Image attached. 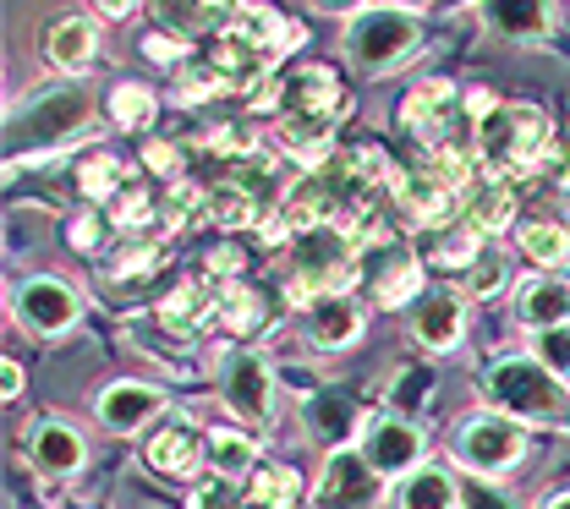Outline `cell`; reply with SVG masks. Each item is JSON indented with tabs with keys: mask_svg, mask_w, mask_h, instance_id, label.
Segmentation results:
<instances>
[{
	"mask_svg": "<svg viewBox=\"0 0 570 509\" xmlns=\"http://www.w3.org/2000/svg\"><path fill=\"white\" fill-rule=\"evenodd\" d=\"M543 509H570V488L566 493H554V499H543Z\"/></svg>",
	"mask_w": 570,
	"mask_h": 509,
	"instance_id": "cell-44",
	"label": "cell"
},
{
	"mask_svg": "<svg viewBox=\"0 0 570 509\" xmlns=\"http://www.w3.org/2000/svg\"><path fill=\"white\" fill-rule=\"evenodd\" d=\"M11 318H17V329L33 335V340H61V335L77 329V318H82V296H77V286H67L61 275H28V280L11 291Z\"/></svg>",
	"mask_w": 570,
	"mask_h": 509,
	"instance_id": "cell-8",
	"label": "cell"
},
{
	"mask_svg": "<svg viewBox=\"0 0 570 509\" xmlns=\"http://www.w3.org/2000/svg\"><path fill=\"white\" fill-rule=\"evenodd\" d=\"M105 116H110V127H116V132L142 138V132L154 127V116H159V99H154V88H142V82H116V88H110Z\"/></svg>",
	"mask_w": 570,
	"mask_h": 509,
	"instance_id": "cell-26",
	"label": "cell"
},
{
	"mask_svg": "<svg viewBox=\"0 0 570 509\" xmlns=\"http://www.w3.org/2000/svg\"><path fill=\"white\" fill-rule=\"evenodd\" d=\"M466 6H483V0H439L433 11H466Z\"/></svg>",
	"mask_w": 570,
	"mask_h": 509,
	"instance_id": "cell-43",
	"label": "cell"
},
{
	"mask_svg": "<svg viewBox=\"0 0 570 509\" xmlns=\"http://www.w3.org/2000/svg\"><path fill=\"white\" fill-rule=\"evenodd\" d=\"M549 143H554V132H549V116L538 104H527V99H494L489 116L478 121L472 153H478V170L483 176L521 181V176L538 170V159H543Z\"/></svg>",
	"mask_w": 570,
	"mask_h": 509,
	"instance_id": "cell-2",
	"label": "cell"
},
{
	"mask_svg": "<svg viewBox=\"0 0 570 509\" xmlns=\"http://www.w3.org/2000/svg\"><path fill=\"white\" fill-rule=\"evenodd\" d=\"M99 224H105V219H77V230H71V241H77L82 252H88V247H99V241H105V230H99Z\"/></svg>",
	"mask_w": 570,
	"mask_h": 509,
	"instance_id": "cell-37",
	"label": "cell"
},
{
	"mask_svg": "<svg viewBox=\"0 0 570 509\" xmlns=\"http://www.w3.org/2000/svg\"><path fill=\"white\" fill-rule=\"evenodd\" d=\"M187 509H253V505H247V488H236V477L214 471L204 488H193V505Z\"/></svg>",
	"mask_w": 570,
	"mask_h": 509,
	"instance_id": "cell-33",
	"label": "cell"
},
{
	"mask_svg": "<svg viewBox=\"0 0 570 509\" xmlns=\"http://www.w3.org/2000/svg\"><path fill=\"white\" fill-rule=\"evenodd\" d=\"M455 219H461L466 230H478L483 241H494V236H504V230L515 224V187L499 181V176H478V181L466 187Z\"/></svg>",
	"mask_w": 570,
	"mask_h": 509,
	"instance_id": "cell-20",
	"label": "cell"
},
{
	"mask_svg": "<svg viewBox=\"0 0 570 509\" xmlns=\"http://www.w3.org/2000/svg\"><path fill=\"white\" fill-rule=\"evenodd\" d=\"M346 61L367 77H390L401 72L406 61H417L423 50V17L406 11V6H362L346 22V39H341Z\"/></svg>",
	"mask_w": 570,
	"mask_h": 509,
	"instance_id": "cell-4",
	"label": "cell"
},
{
	"mask_svg": "<svg viewBox=\"0 0 570 509\" xmlns=\"http://www.w3.org/2000/svg\"><path fill=\"white\" fill-rule=\"evenodd\" d=\"M521 455H527V433L504 411H483V417L461 422V433H455V460L478 477H504L510 466H521Z\"/></svg>",
	"mask_w": 570,
	"mask_h": 509,
	"instance_id": "cell-9",
	"label": "cell"
},
{
	"mask_svg": "<svg viewBox=\"0 0 570 509\" xmlns=\"http://www.w3.org/2000/svg\"><path fill=\"white\" fill-rule=\"evenodd\" d=\"M412 340L433 351V357H450L461 340H466V296L461 291H423L412 301Z\"/></svg>",
	"mask_w": 570,
	"mask_h": 509,
	"instance_id": "cell-14",
	"label": "cell"
},
{
	"mask_svg": "<svg viewBox=\"0 0 570 509\" xmlns=\"http://www.w3.org/2000/svg\"><path fill=\"white\" fill-rule=\"evenodd\" d=\"M181 164V153L170 143H148V170H176Z\"/></svg>",
	"mask_w": 570,
	"mask_h": 509,
	"instance_id": "cell-39",
	"label": "cell"
},
{
	"mask_svg": "<svg viewBox=\"0 0 570 509\" xmlns=\"http://www.w3.org/2000/svg\"><path fill=\"white\" fill-rule=\"evenodd\" d=\"M538 176H543V181H554V187H570V138H554V143L543 148Z\"/></svg>",
	"mask_w": 570,
	"mask_h": 509,
	"instance_id": "cell-34",
	"label": "cell"
},
{
	"mask_svg": "<svg viewBox=\"0 0 570 509\" xmlns=\"http://www.w3.org/2000/svg\"><path fill=\"white\" fill-rule=\"evenodd\" d=\"M296 499H302V482H296L291 466H281V460L253 466V477H247V505L253 509H291Z\"/></svg>",
	"mask_w": 570,
	"mask_h": 509,
	"instance_id": "cell-28",
	"label": "cell"
},
{
	"mask_svg": "<svg viewBox=\"0 0 570 509\" xmlns=\"http://www.w3.org/2000/svg\"><path fill=\"white\" fill-rule=\"evenodd\" d=\"M0 400H22V367L17 362L0 367Z\"/></svg>",
	"mask_w": 570,
	"mask_h": 509,
	"instance_id": "cell-38",
	"label": "cell"
},
{
	"mask_svg": "<svg viewBox=\"0 0 570 509\" xmlns=\"http://www.w3.org/2000/svg\"><path fill=\"white\" fill-rule=\"evenodd\" d=\"M242 0H154L159 22L176 33V39H204V33H219L230 17H236Z\"/></svg>",
	"mask_w": 570,
	"mask_h": 509,
	"instance_id": "cell-22",
	"label": "cell"
},
{
	"mask_svg": "<svg viewBox=\"0 0 570 509\" xmlns=\"http://www.w3.org/2000/svg\"><path fill=\"white\" fill-rule=\"evenodd\" d=\"M291 509H296V505H291Z\"/></svg>",
	"mask_w": 570,
	"mask_h": 509,
	"instance_id": "cell-45",
	"label": "cell"
},
{
	"mask_svg": "<svg viewBox=\"0 0 570 509\" xmlns=\"http://www.w3.org/2000/svg\"><path fill=\"white\" fill-rule=\"evenodd\" d=\"M532 357L549 367L554 378H566V383H570V323L538 329V335H532Z\"/></svg>",
	"mask_w": 570,
	"mask_h": 509,
	"instance_id": "cell-32",
	"label": "cell"
},
{
	"mask_svg": "<svg viewBox=\"0 0 570 509\" xmlns=\"http://www.w3.org/2000/svg\"><path fill=\"white\" fill-rule=\"evenodd\" d=\"M515 247L532 258V269H566L570 263V224L560 219H532V224H521L515 230Z\"/></svg>",
	"mask_w": 570,
	"mask_h": 509,
	"instance_id": "cell-25",
	"label": "cell"
},
{
	"mask_svg": "<svg viewBox=\"0 0 570 509\" xmlns=\"http://www.w3.org/2000/svg\"><path fill=\"white\" fill-rule=\"evenodd\" d=\"M159 411H165V389L159 383H138V378H121V383H110L99 400H94V417H99V428L105 433H138L148 422H159Z\"/></svg>",
	"mask_w": 570,
	"mask_h": 509,
	"instance_id": "cell-15",
	"label": "cell"
},
{
	"mask_svg": "<svg viewBox=\"0 0 570 509\" xmlns=\"http://www.w3.org/2000/svg\"><path fill=\"white\" fill-rule=\"evenodd\" d=\"M401 127L417 138V148H466L478 143V110L466 99V88L450 82H423L406 93L401 104Z\"/></svg>",
	"mask_w": 570,
	"mask_h": 509,
	"instance_id": "cell-6",
	"label": "cell"
},
{
	"mask_svg": "<svg viewBox=\"0 0 570 509\" xmlns=\"http://www.w3.org/2000/svg\"><path fill=\"white\" fill-rule=\"evenodd\" d=\"M209 471H219V477H253V466H258V443H253V433L247 428H219V433H209Z\"/></svg>",
	"mask_w": 570,
	"mask_h": 509,
	"instance_id": "cell-27",
	"label": "cell"
},
{
	"mask_svg": "<svg viewBox=\"0 0 570 509\" xmlns=\"http://www.w3.org/2000/svg\"><path fill=\"white\" fill-rule=\"evenodd\" d=\"M121 187H127V164H121L116 153H88V159L77 164V192H82V198L110 203Z\"/></svg>",
	"mask_w": 570,
	"mask_h": 509,
	"instance_id": "cell-30",
	"label": "cell"
},
{
	"mask_svg": "<svg viewBox=\"0 0 570 509\" xmlns=\"http://www.w3.org/2000/svg\"><path fill=\"white\" fill-rule=\"evenodd\" d=\"M214 378H219L225 411L242 417L247 428H264V422L275 417V367H269L264 351H253V346H225Z\"/></svg>",
	"mask_w": 570,
	"mask_h": 509,
	"instance_id": "cell-7",
	"label": "cell"
},
{
	"mask_svg": "<svg viewBox=\"0 0 570 509\" xmlns=\"http://www.w3.org/2000/svg\"><path fill=\"white\" fill-rule=\"evenodd\" d=\"M236 39H247V44H258V50H269V56H285L291 44H296V28L285 22L275 6H264V0H242L236 6V17L225 22Z\"/></svg>",
	"mask_w": 570,
	"mask_h": 509,
	"instance_id": "cell-23",
	"label": "cell"
},
{
	"mask_svg": "<svg viewBox=\"0 0 570 509\" xmlns=\"http://www.w3.org/2000/svg\"><path fill=\"white\" fill-rule=\"evenodd\" d=\"M88 6H94L99 17H132V11H138L142 0H88Z\"/></svg>",
	"mask_w": 570,
	"mask_h": 509,
	"instance_id": "cell-41",
	"label": "cell"
},
{
	"mask_svg": "<svg viewBox=\"0 0 570 509\" xmlns=\"http://www.w3.org/2000/svg\"><path fill=\"white\" fill-rule=\"evenodd\" d=\"M219 296H225V280H219V275H198V280H181L154 312H159L165 335L198 340L209 323H219Z\"/></svg>",
	"mask_w": 570,
	"mask_h": 509,
	"instance_id": "cell-12",
	"label": "cell"
},
{
	"mask_svg": "<svg viewBox=\"0 0 570 509\" xmlns=\"http://www.w3.org/2000/svg\"><path fill=\"white\" fill-rule=\"evenodd\" d=\"M219 323H225V335H258L264 329V301L258 291H247L242 280H225V296H219Z\"/></svg>",
	"mask_w": 570,
	"mask_h": 509,
	"instance_id": "cell-31",
	"label": "cell"
},
{
	"mask_svg": "<svg viewBox=\"0 0 570 509\" xmlns=\"http://www.w3.org/2000/svg\"><path fill=\"white\" fill-rule=\"evenodd\" d=\"M28 460L39 466V477H77L88 466V443L82 433L61 422V417H45L28 428Z\"/></svg>",
	"mask_w": 570,
	"mask_h": 509,
	"instance_id": "cell-19",
	"label": "cell"
},
{
	"mask_svg": "<svg viewBox=\"0 0 570 509\" xmlns=\"http://www.w3.org/2000/svg\"><path fill=\"white\" fill-rule=\"evenodd\" d=\"M142 455H148V466H154V471H165V477H187V471H198V466H204L209 438L198 433L193 422H170V428H159V433L142 443Z\"/></svg>",
	"mask_w": 570,
	"mask_h": 509,
	"instance_id": "cell-21",
	"label": "cell"
},
{
	"mask_svg": "<svg viewBox=\"0 0 570 509\" xmlns=\"http://www.w3.org/2000/svg\"><path fill=\"white\" fill-rule=\"evenodd\" d=\"M313 11H324V17H352V11H362L367 0H307Z\"/></svg>",
	"mask_w": 570,
	"mask_h": 509,
	"instance_id": "cell-40",
	"label": "cell"
},
{
	"mask_svg": "<svg viewBox=\"0 0 570 509\" xmlns=\"http://www.w3.org/2000/svg\"><path fill=\"white\" fill-rule=\"evenodd\" d=\"M510 318L521 329H554V323H570V280L554 275V269H538L527 275L515 291H510Z\"/></svg>",
	"mask_w": 570,
	"mask_h": 509,
	"instance_id": "cell-16",
	"label": "cell"
},
{
	"mask_svg": "<svg viewBox=\"0 0 570 509\" xmlns=\"http://www.w3.org/2000/svg\"><path fill=\"white\" fill-rule=\"evenodd\" d=\"M395 509H461V482L450 466H417L401 477Z\"/></svg>",
	"mask_w": 570,
	"mask_h": 509,
	"instance_id": "cell-24",
	"label": "cell"
},
{
	"mask_svg": "<svg viewBox=\"0 0 570 509\" xmlns=\"http://www.w3.org/2000/svg\"><path fill=\"white\" fill-rule=\"evenodd\" d=\"M423 258L395 236V230H373L356 241V286L373 307L395 312V307H412L423 296Z\"/></svg>",
	"mask_w": 570,
	"mask_h": 509,
	"instance_id": "cell-5",
	"label": "cell"
},
{
	"mask_svg": "<svg viewBox=\"0 0 570 509\" xmlns=\"http://www.w3.org/2000/svg\"><path fill=\"white\" fill-rule=\"evenodd\" d=\"M367 329V312H362V296L352 286H335V291H313L302 307V335L307 346L318 351H352Z\"/></svg>",
	"mask_w": 570,
	"mask_h": 509,
	"instance_id": "cell-10",
	"label": "cell"
},
{
	"mask_svg": "<svg viewBox=\"0 0 570 509\" xmlns=\"http://www.w3.org/2000/svg\"><path fill=\"white\" fill-rule=\"evenodd\" d=\"M269 110L281 121V143L307 164H324L335 153V127L346 121V88L330 67H302L275 82Z\"/></svg>",
	"mask_w": 570,
	"mask_h": 509,
	"instance_id": "cell-1",
	"label": "cell"
},
{
	"mask_svg": "<svg viewBox=\"0 0 570 509\" xmlns=\"http://www.w3.org/2000/svg\"><path fill=\"white\" fill-rule=\"evenodd\" d=\"M45 61L67 77L94 72V67H99V28H94V17H82V11L56 17V22L45 28Z\"/></svg>",
	"mask_w": 570,
	"mask_h": 509,
	"instance_id": "cell-18",
	"label": "cell"
},
{
	"mask_svg": "<svg viewBox=\"0 0 570 509\" xmlns=\"http://www.w3.org/2000/svg\"><path fill=\"white\" fill-rule=\"evenodd\" d=\"M242 247L236 241H225V247H214L209 252V275H219V280H242Z\"/></svg>",
	"mask_w": 570,
	"mask_h": 509,
	"instance_id": "cell-35",
	"label": "cell"
},
{
	"mask_svg": "<svg viewBox=\"0 0 570 509\" xmlns=\"http://www.w3.org/2000/svg\"><path fill=\"white\" fill-rule=\"evenodd\" d=\"M367 6H406V11H417V6H439V0H367Z\"/></svg>",
	"mask_w": 570,
	"mask_h": 509,
	"instance_id": "cell-42",
	"label": "cell"
},
{
	"mask_svg": "<svg viewBox=\"0 0 570 509\" xmlns=\"http://www.w3.org/2000/svg\"><path fill=\"white\" fill-rule=\"evenodd\" d=\"M379 471L367 466V455L362 449H330V460H324V477H318V505L324 509H367L379 499Z\"/></svg>",
	"mask_w": 570,
	"mask_h": 509,
	"instance_id": "cell-13",
	"label": "cell"
},
{
	"mask_svg": "<svg viewBox=\"0 0 570 509\" xmlns=\"http://www.w3.org/2000/svg\"><path fill=\"white\" fill-rule=\"evenodd\" d=\"M478 389L483 400L515 417V422H560L570 411V383L554 378L538 357H521V351H499L489 357V367L478 372Z\"/></svg>",
	"mask_w": 570,
	"mask_h": 509,
	"instance_id": "cell-3",
	"label": "cell"
},
{
	"mask_svg": "<svg viewBox=\"0 0 570 509\" xmlns=\"http://www.w3.org/2000/svg\"><path fill=\"white\" fill-rule=\"evenodd\" d=\"M362 455H367V466H373L384 482H401L406 471L423 466V455H428L423 428L406 422V417H367V428H362Z\"/></svg>",
	"mask_w": 570,
	"mask_h": 509,
	"instance_id": "cell-11",
	"label": "cell"
},
{
	"mask_svg": "<svg viewBox=\"0 0 570 509\" xmlns=\"http://www.w3.org/2000/svg\"><path fill=\"white\" fill-rule=\"evenodd\" d=\"M142 50H148V61H181V39H170V33H148Z\"/></svg>",
	"mask_w": 570,
	"mask_h": 509,
	"instance_id": "cell-36",
	"label": "cell"
},
{
	"mask_svg": "<svg viewBox=\"0 0 570 509\" xmlns=\"http://www.w3.org/2000/svg\"><path fill=\"white\" fill-rule=\"evenodd\" d=\"M504 286H510V263H504L499 247L483 241V252L461 269V296H466V301H489V296H499Z\"/></svg>",
	"mask_w": 570,
	"mask_h": 509,
	"instance_id": "cell-29",
	"label": "cell"
},
{
	"mask_svg": "<svg viewBox=\"0 0 570 509\" xmlns=\"http://www.w3.org/2000/svg\"><path fill=\"white\" fill-rule=\"evenodd\" d=\"M478 17L504 44H543L554 33V0H483Z\"/></svg>",
	"mask_w": 570,
	"mask_h": 509,
	"instance_id": "cell-17",
	"label": "cell"
}]
</instances>
